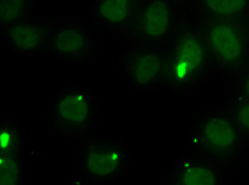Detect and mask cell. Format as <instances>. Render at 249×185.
I'll use <instances>...</instances> for the list:
<instances>
[{
	"label": "cell",
	"mask_w": 249,
	"mask_h": 185,
	"mask_svg": "<svg viewBox=\"0 0 249 185\" xmlns=\"http://www.w3.org/2000/svg\"><path fill=\"white\" fill-rule=\"evenodd\" d=\"M187 152L238 172L249 142L230 110L220 102L196 112L187 121Z\"/></svg>",
	"instance_id": "obj_1"
},
{
	"label": "cell",
	"mask_w": 249,
	"mask_h": 185,
	"mask_svg": "<svg viewBox=\"0 0 249 185\" xmlns=\"http://www.w3.org/2000/svg\"><path fill=\"white\" fill-rule=\"evenodd\" d=\"M165 50V91L174 96L194 94L217 77L200 21L189 10H184L178 31Z\"/></svg>",
	"instance_id": "obj_2"
},
{
	"label": "cell",
	"mask_w": 249,
	"mask_h": 185,
	"mask_svg": "<svg viewBox=\"0 0 249 185\" xmlns=\"http://www.w3.org/2000/svg\"><path fill=\"white\" fill-rule=\"evenodd\" d=\"M77 145V171L73 185H115L128 176L134 150L122 136L93 134Z\"/></svg>",
	"instance_id": "obj_3"
},
{
	"label": "cell",
	"mask_w": 249,
	"mask_h": 185,
	"mask_svg": "<svg viewBox=\"0 0 249 185\" xmlns=\"http://www.w3.org/2000/svg\"><path fill=\"white\" fill-rule=\"evenodd\" d=\"M101 115L99 102L91 88L69 82L53 94L48 104V126L64 144H78L96 134Z\"/></svg>",
	"instance_id": "obj_4"
},
{
	"label": "cell",
	"mask_w": 249,
	"mask_h": 185,
	"mask_svg": "<svg viewBox=\"0 0 249 185\" xmlns=\"http://www.w3.org/2000/svg\"><path fill=\"white\" fill-rule=\"evenodd\" d=\"M118 69L129 89L136 94L165 91L166 50L134 40L118 43Z\"/></svg>",
	"instance_id": "obj_5"
},
{
	"label": "cell",
	"mask_w": 249,
	"mask_h": 185,
	"mask_svg": "<svg viewBox=\"0 0 249 185\" xmlns=\"http://www.w3.org/2000/svg\"><path fill=\"white\" fill-rule=\"evenodd\" d=\"M48 19L50 54L69 66H82L99 56L103 35L87 18L53 16Z\"/></svg>",
	"instance_id": "obj_6"
},
{
	"label": "cell",
	"mask_w": 249,
	"mask_h": 185,
	"mask_svg": "<svg viewBox=\"0 0 249 185\" xmlns=\"http://www.w3.org/2000/svg\"><path fill=\"white\" fill-rule=\"evenodd\" d=\"M216 74L227 80L249 61V21H200Z\"/></svg>",
	"instance_id": "obj_7"
},
{
	"label": "cell",
	"mask_w": 249,
	"mask_h": 185,
	"mask_svg": "<svg viewBox=\"0 0 249 185\" xmlns=\"http://www.w3.org/2000/svg\"><path fill=\"white\" fill-rule=\"evenodd\" d=\"M184 10L173 0H141L129 40L166 48L176 34Z\"/></svg>",
	"instance_id": "obj_8"
},
{
	"label": "cell",
	"mask_w": 249,
	"mask_h": 185,
	"mask_svg": "<svg viewBox=\"0 0 249 185\" xmlns=\"http://www.w3.org/2000/svg\"><path fill=\"white\" fill-rule=\"evenodd\" d=\"M141 0H93L85 15L103 37L118 43L131 37Z\"/></svg>",
	"instance_id": "obj_9"
},
{
	"label": "cell",
	"mask_w": 249,
	"mask_h": 185,
	"mask_svg": "<svg viewBox=\"0 0 249 185\" xmlns=\"http://www.w3.org/2000/svg\"><path fill=\"white\" fill-rule=\"evenodd\" d=\"M235 176V171L185 152L171 163L163 185H231Z\"/></svg>",
	"instance_id": "obj_10"
},
{
	"label": "cell",
	"mask_w": 249,
	"mask_h": 185,
	"mask_svg": "<svg viewBox=\"0 0 249 185\" xmlns=\"http://www.w3.org/2000/svg\"><path fill=\"white\" fill-rule=\"evenodd\" d=\"M0 35L5 45L18 56L38 58L50 54L48 19H43L40 16L0 26Z\"/></svg>",
	"instance_id": "obj_11"
},
{
	"label": "cell",
	"mask_w": 249,
	"mask_h": 185,
	"mask_svg": "<svg viewBox=\"0 0 249 185\" xmlns=\"http://www.w3.org/2000/svg\"><path fill=\"white\" fill-rule=\"evenodd\" d=\"M185 10L198 21H249V0H194Z\"/></svg>",
	"instance_id": "obj_12"
},
{
	"label": "cell",
	"mask_w": 249,
	"mask_h": 185,
	"mask_svg": "<svg viewBox=\"0 0 249 185\" xmlns=\"http://www.w3.org/2000/svg\"><path fill=\"white\" fill-rule=\"evenodd\" d=\"M0 185H27L24 155L0 153Z\"/></svg>",
	"instance_id": "obj_13"
},
{
	"label": "cell",
	"mask_w": 249,
	"mask_h": 185,
	"mask_svg": "<svg viewBox=\"0 0 249 185\" xmlns=\"http://www.w3.org/2000/svg\"><path fill=\"white\" fill-rule=\"evenodd\" d=\"M0 153L24 155V133L13 117L0 120Z\"/></svg>",
	"instance_id": "obj_14"
},
{
	"label": "cell",
	"mask_w": 249,
	"mask_h": 185,
	"mask_svg": "<svg viewBox=\"0 0 249 185\" xmlns=\"http://www.w3.org/2000/svg\"><path fill=\"white\" fill-rule=\"evenodd\" d=\"M37 18L36 0H0V26Z\"/></svg>",
	"instance_id": "obj_15"
},
{
	"label": "cell",
	"mask_w": 249,
	"mask_h": 185,
	"mask_svg": "<svg viewBox=\"0 0 249 185\" xmlns=\"http://www.w3.org/2000/svg\"><path fill=\"white\" fill-rule=\"evenodd\" d=\"M225 83H227V89H225L224 96L249 101V61L236 74L227 78Z\"/></svg>",
	"instance_id": "obj_16"
},
{
	"label": "cell",
	"mask_w": 249,
	"mask_h": 185,
	"mask_svg": "<svg viewBox=\"0 0 249 185\" xmlns=\"http://www.w3.org/2000/svg\"><path fill=\"white\" fill-rule=\"evenodd\" d=\"M225 107L230 110V114L233 115V118L238 123L240 130L245 134L246 141L249 142V101H241L235 98L224 96L220 101Z\"/></svg>",
	"instance_id": "obj_17"
},
{
	"label": "cell",
	"mask_w": 249,
	"mask_h": 185,
	"mask_svg": "<svg viewBox=\"0 0 249 185\" xmlns=\"http://www.w3.org/2000/svg\"><path fill=\"white\" fill-rule=\"evenodd\" d=\"M173 2H176L180 8L185 10V8H189V7H190V5H192V2H194V0H173Z\"/></svg>",
	"instance_id": "obj_18"
}]
</instances>
